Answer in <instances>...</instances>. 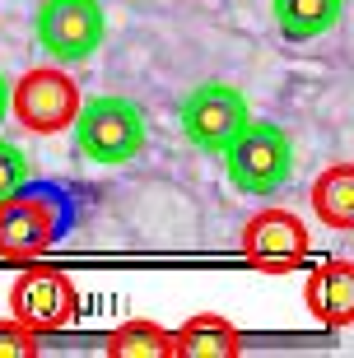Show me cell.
Masks as SVG:
<instances>
[{
	"label": "cell",
	"mask_w": 354,
	"mask_h": 358,
	"mask_svg": "<svg viewBox=\"0 0 354 358\" xmlns=\"http://www.w3.org/2000/svg\"><path fill=\"white\" fill-rule=\"evenodd\" d=\"M308 252H313L308 228L289 210H261L243 224V256H247L257 270H271V275L299 270L303 261H308Z\"/></svg>",
	"instance_id": "cell-8"
},
{
	"label": "cell",
	"mask_w": 354,
	"mask_h": 358,
	"mask_svg": "<svg viewBox=\"0 0 354 358\" xmlns=\"http://www.w3.org/2000/svg\"><path fill=\"white\" fill-rule=\"evenodd\" d=\"M224 173L243 196H275L294 177V140L275 121H252L219 149Z\"/></svg>",
	"instance_id": "cell-3"
},
{
	"label": "cell",
	"mask_w": 354,
	"mask_h": 358,
	"mask_svg": "<svg viewBox=\"0 0 354 358\" xmlns=\"http://www.w3.org/2000/svg\"><path fill=\"white\" fill-rule=\"evenodd\" d=\"M252 107L247 93L233 84H196L182 103V135L200 154H219L243 126H247Z\"/></svg>",
	"instance_id": "cell-6"
},
{
	"label": "cell",
	"mask_w": 354,
	"mask_h": 358,
	"mask_svg": "<svg viewBox=\"0 0 354 358\" xmlns=\"http://www.w3.org/2000/svg\"><path fill=\"white\" fill-rule=\"evenodd\" d=\"M70 135H75V154L79 159L98 163V168H121L144 154V140H149V126H144V112L131 98H117V93H103V98H79L75 117H70Z\"/></svg>",
	"instance_id": "cell-2"
},
{
	"label": "cell",
	"mask_w": 354,
	"mask_h": 358,
	"mask_svg": "<svg viewBox=\"0 0 354 358\" xmlns=\"http://www.w3.org/2000/svg\"><path fill=\"white\" fill-rule=\"evenodd\" d=\"M28 177H33V173H28V159L10 145V140H0V200L14 196V191H19Z\"/></svg>",
	"instance_id": "cell-15"
},
{
	"label": "cell",
	"mask_w": 354,
	"mask_h": 358,
	"mask_svg": "<svg viewBox=\"0 0 354 358\" xmlns=\"http://www.w3.org/2000/svg\"><path fill=\"white\" fill-rule=\"evenodd\" d=\"M313 210L322 224L350 233L354 228V168L350 163H331L313 186Z\"/></svg>",
	"instance_id": "cell-12"
},
{
	"label": "cell",
	"mask_w": 354,
	"mask_h": 358,
	"mask_svg": "<svg viewBox=\"0 0 354 358\" xmlns=\"http://www.w3.org/2000/svg\"><path fill=\"white\" fill-rule=\"evenodd\" d=\"M10 117V80H5V75H0V121Z\"/></svg>",
	"instance_id": "cell-16"
},
{
	"label": "cell",
	"mask_w": 354,
	"mask_h": 358,
	"mask_svg": "<svg viewBox=\"0 0 354 358\" xmlns=\"http://www.w3.org/2000/svg\"><path fill=\"white\" fill-rule=\"evenodd\" d=\"M79 107V84L61 66H33L10 84V112L33 135L66 131Z\"/></svg>",
	"instance_id": "cell-5"
},
{
	"label": "cell",
	"mask_w": 354,
	"mask_h": 358,
	"mask_svg": "<svg viewBox=\"0 0 354 358\" xmlns=\"http://www.w3.org/2000/svg\"><path fill=\"white\" fill-rule=\"evenodd\" d=\"M271 10H275V28L289 42H313L341 24L345 0H271Z\"/></svg>",
	"instance_id": "cell-10"
},
{
	"label": "cell",
	"mask_w": 354,
	"mask_h": 358,
	"mask_svg": "<svg viewBox=\"0 0 354 358\" xmlns=\"http://www.w3.org/2000/svg\"><path fill=\"white\" fill-rule=\"evenodd\" d=\"M10 317L28 331H66L79 317V293L61 270H24L10 289Z\"/></svg>",
	"instance_id": "cell-7"
},
{
	"label": "cell",
	"mask_w": 354,
	"mask_h": 358,
	"mask_svg": "<svg viewBox=\"0 0 354 358\" xmlns=\"http://www.w3.org/2000/svg\"><path fill=\"white\" fill-rule=\"evenodd\" d=\"M107 358H172V335L154 321H126L107 335Z\"/></svg>",
	"instance_id": "cell-13"
},
{
	"label": "cell",
	"mask_w": 354,
	"mask_h": 358,
	"mask_svg": "<svg viewBox=\"0 0 354 358\" xmlns=\"http://www.w3.org/2000/svg\"><path fill=\"white\" fill-rule=\"evenodd\" d=\"M303 298H308V307H313V317L322 326H336V331L354 326V270L345 261H331V266L313 270Z\"/></svg>",
	"instance_id": "cell-9"
},
{
	"label": "cell",
	"mask_w": 354,
	"mask_h": 358,
	"mask_svg": "<svg viewBox=\"0 0 354 358\" xmlns=\"http://www.w3.org/2000/svg\"><path fill=\"white\" fill-rule=\"evenodd\" d=\"M38 354V331H28L24 321H0V358H33Z\"/></svg>",
	"instance_id": "cell-14"
},
{
	"label": "cell",
	"mask_w": 354,
	"mask_h": 358,
	"mask_svg": "<svg viewBox=\"0 0 354 358\" xmlns=\"http://www.w3.org/2000/svg\"><path fill=\"white\" fill-rule=\"evenodd\" d=\"M38 47L52 56L56 66L89 61L107 38V14L98 0H42L33 14Z\"/></svg>",
	"instance_id": "cell-4"
},
{
	"label": "cell",
	"mask_w": 354,
	"mask_h": 358,
	"mask_svg": "<svg viewBox=\"0 0 354 358\" xmlns=\"http://www.w3.org/2000/svg\"><path fill=\"white\" fill-rule=\"evenodd\" d=\"M70 228H75V196L61 182L28 177L14 196L0 200V256L5 261H33L52 252Z\"/></svg>",
	"instance_id": "cell-1"
},
{
	"label": "cell",
	"mask_w": 354,
	"mask_h": 358,
	"mask_svg": "<svg viewBox=\"0 0 354 358\" xmlns=\"http://www.w3.org/2000/svg\"><path fill=\"white\" fill-rule=\"evenodd\" d=\"M238 331L224 317H191L182 331L172 335V354L182 358H238Z\"/></svg>",
	"instance_id": "cell-11"
}]
</instances>
